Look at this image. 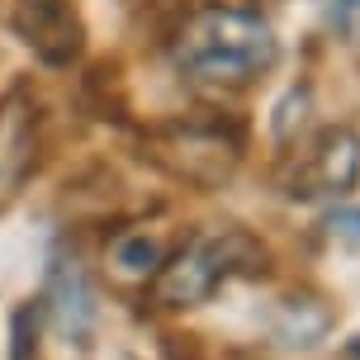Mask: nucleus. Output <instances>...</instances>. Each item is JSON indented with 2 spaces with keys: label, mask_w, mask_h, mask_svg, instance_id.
I'll return each mask as SVG.
<instances>
[{
  "label": "nucleus",
  "mask_w": 360,
  "mask_h": 360,
  "mask_svg": "<svg viewBox=\"0 0 360 360\" xmlns=\"http://www.w3.org/2000/svg\"><path fill=\"white\" fill-rule=\"evenodd\" d=\"M162 157L176 176L195 180V185H218L233 176L237 143H223V133H214V128H171Z\"/></svg>",
  "instance_id": "obj_7"
},
{
  "label": "nucleus",
  "mask_w": 360,
  "mask_h": 360,
  "mask_svg": "<svg viewBox=\"0 0 360 360\" xmlns=\"http://www.w3.org/2000/svg\"><path fill=\"white\" fill-rule=\"evenodd\" d=\"M34 162H38V114L24 90H10L0 100V209L24 190Z\"/></svg>",
  "instance_id": "obj_4"
},
{
  "label": "nucleus",
  "mask_w": 360,
  "mask_h": 360,
  "mask_svg": "<svg viewBox=\"0 0 360 360\" xmlns=\"http://www.w3.org/2000/svg\"><path fill=\"white\" fill-rule=\"evenodd\" d=\"M346 351H351V360H360V332L351 337V346H346Z\"/></svg>",
  "instance_id": "obj_11"
},
{
  "label": "nucleus",
  "mask_w": 360,
  "mask_h": 360,
  "mask_svg": "<svg viewBox=\"0 0 360 360\" xmlns=\"http://www.w3.org/2000/svg\"><path fill=\"white\" fill-rule=\"evenodd\" d=\"M332 233H360V214H332Z\"/></svg>",
  "instance_id": "obj_10"
},
{
  "label": "nucleus",
  "mask_w": 360,
  "mask_h": 360,
  "mask_svg": "<svg viewBox=\"0 0 360 360\" xmlns=\"http://www.w3.org/2000/svg\"><path fill=\"white\" fill-rule=\"evenodd\" d=\"M15 34L43 67H72L81 57L86 29L72 0H19L15 5Z\"/></svg>",
  "instance_id": "obj_3"
},
{
  "label": "nucleus",
  "mask_w": 360,
  "mask_h": 360,
  "mask_svg": "<svg viewBox=\"0 0 360 360\" xmlns=\"http://www.w3.org/2000/svg\"><path fill=\"white\" fill-rule=\"evenodd\" d=\"M43 304H48V318L67 342H86L90 337V327H95V289H90V275L76 256L67 252L53 256Z\"/></svg>",
  "instance_id": "obj_5"
},
{
  "label": "nucleus",
  "mask_w": 360,
  "mask_h": 360,
  "mask_svg": "<svg viewBox=\"0 0 360 360\" xmlns=\"http://www.w3.org/2000/svg\"><path fill=\"white\" fill-rule=\"evenodd\" d=\"M327 19H332V29L351 34L356 19H360V0H327Z\"/></svg>",
  "instance_id": "obj_9"
},
{
  "label": "nucleus",
  "mask_w": 360,
  "mask_h": 360,
  "mask_svg": "<svg viewBox=\"0 0 360 360\" xmlns=\"http://www.w3.org/2000/svg\"><path fill=\"white\" fill-rule=\"evenodd\" d=\"M356 171H360V138L351 128H327L318 138V147L308 152V162L299 166L289 195H304V199L342 195V190L356 185Z\"/></svg>",
  "instance_id": "obj_6"
},
{
  "label": "nucleus",
  "mask_w": 360,
  "mask_h": 360,
  "mask_svg": "<svg viewBox=\"0 0 360 360\" xmlns=\"http://www.w3.org/2000/svg\"><path fill=\"white\" fill-rule=\"evenodd\" d=\"M256 270H266V247L252 233L228 228V233L195 237L180 256L162 261V270L152 275V294L166 308H190V304H204L223 280L256 275Z\"/></svg>",
  "instance_id": "obj_2"
},
{
  "label": "nucleus",
  "mask_w": 360,
  "mask_h": 360,
  "mask_svg": "<svg viewBox=\"0 0 360 360\" xmlns=\"http://www.w3.org/2000/svg\"><path fill=\"white\" fill-rule=\"evenodd\" d=\"M280 43L252 10H199L176 38V67L209 86H242L270 72Z\"/></svg>",
  "instance_id": "obj_1"
},
{
  "label": "nucleus",
  "mask_w": 360,
  "mask_h": 360,
  "mask_svg": "<svg viewBox=\"0 0 360 360\" xmlns=\"http://www.w3.org/2000/svg\"><path fill=\"white\" fill-rule=\"evenodd\" d=\"M162 261H166V252L152 233H119L114 247H109V266L124 280H152L162 270Z\"/></svg>",
  "instance_id": "obj_8"
}]
</instances>
